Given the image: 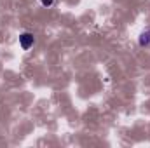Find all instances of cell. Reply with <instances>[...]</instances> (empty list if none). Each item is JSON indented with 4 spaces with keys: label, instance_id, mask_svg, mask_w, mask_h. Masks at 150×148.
Here are the masks:
<instances>
[{
    "label": "cell",
    "instance_id": "1",
    "mask_svg": "<svg viewBox=\"0 0 150 148\" xmlns=\"http://www.w3.org/2000/svg\"><path fill=\"white\" fill-rule=\"evenodd\" d=\"M33 44H35V35H33V33H30V32H23V33L19 35V45H21L23 51L32 49Z\"/></svg>",
    "mask_w": 150,
    "mask_h": 148
},
{
    "label": "cell",
    "instance_id": "2",
    "mask_svg": "<svg viewBox=\"0 0 150 148\" xmlns=\"http://www.w3.org/2000/svg\"><path fill=\"white\" fill-rule=\"evenodd\" d=\"M138 44H140L142 47H149L150 45V28H147L145 32L140 33V37H138Z\"/></svg>",
    "mask_w": 150,
    "mask_h": 148
},
{
    "label": "cell",
    "instance_id": "3",
    "mask_svg": "<svg viewBox=\"0 0 150 148\" xmlns=\"http://www.w3.org/2000/svg\"><path fill=\"white\" fill-rule=\"evenodd\" d=\"M40 4H42L44 7H51V5L54 4V0H40Z\"/></svg>",
    "mask_w": 150,
    "mask_h": 148
}]
</instances>
